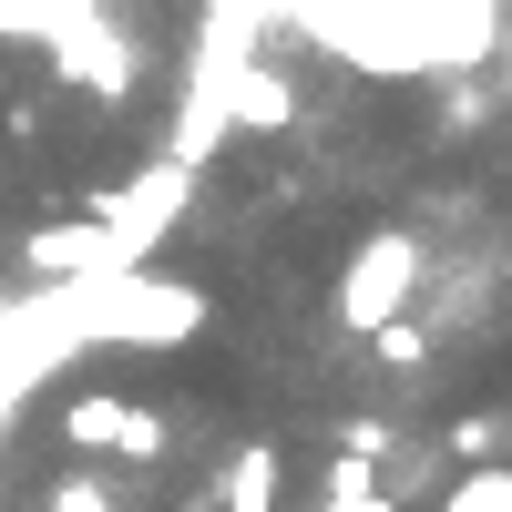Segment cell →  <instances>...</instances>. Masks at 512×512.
<instances>
[{
  "mask_svg": "<svg viewBox=\"0 0 512 512\" xmlns=\"http://www.w3.org/2000/svg\"><path fill=\"white\" fill-rule=\"evenodd\" d=\"M318 492H328V502H359V492H379V482H369V461H349V451H338L328 472H318Z\"/></svg>",
  "mask_w": 512,
  "mask_h": 512,
  "instance_id": "cell-12",
  "label": "cell"
},
{
  "mask_svg": "<svg viewBox=\"0 0 512 512\" xmlns=\"http://www.w3.org/2000/svg\"><path fill=\"white\" fill-rule=\"evenodd\" d=\"M41 512H113V492H103L93 472H62L52 492H41Z\"/></svg>",
  "mask_w": 512,
  "mask_h": 512,
  "instance_id": "cell-10",
  "label": "cell"
},
{
  "mask_svg": "<svg viewBox=\"0 0 512 512\" xmlns=\"http://www.w3.org/2000/svg\"><path fill=\"white\" fill-rule=\"evenodd\" d=\"M410 287H420V246H410L400 226H379V236L349 246V267H338V318L369 338V328H390V318L410 308Z\"/></svg>",
  "mask_w": 512,
  "mask_h": 512,
  "instance_id": "cell-1",
  "label": "cell"
},
{
  "mask_svg": "<svg viewBox=\"0 0 512 512\" xmlns=\"http://www.w3.org/2000/svg\"><path fill=\"white\" fill-rule=\"evenodd\" d=\"M328 512H400L390 492H359V502H328Z\"/></svg>",
  "mask_w": 512,
  "mask_h": 512,
  "instance_id": "cell-13",
  "label": "cell"
},
{
  "mask_svg": "<svg viewBox=\"0 0 512 512\" xmlns=\"http://www.w3.org/2000/svg\"><path fill=\"white\" fill-rule=\"evenodd\" d=\"M369 359H379V369H420V359H431V338H420L410 318H390V328H369Z\"/></svg>",
  "mask_w": 512,
  "mask_h": 512,
  "instance_id": "cell-8",
  "label": "cell"
},
{
  "mask_svg": "<svg viewBox=\"0 0 512 512\" xmlns=\"http://www.w3.org/2000/svg\"><path fill=\"white\" fill-rule=\"evenodd\" d=\"M451 451H461V472H482V461H502V420H492V410L451 420Z\"/></svg>",
  "mask_w": 512,
  "mask_h": 512,
  "instance_id": "cell-9",
  "label": "cell"
},
{
  "mask_svg": "<svg viewBox=\"0 0 512 512\" xmlns=\"http://www.w3.org/2000/svg\"><path fill=\"white\" fill-rule=\"evenodd\" d=\"M338 451H349V461H379V451H390V420H338V431H328Z\"/></svg>",
  "mask_w": 512,
  "mask_h": 512,
  "instance_id": "cell-11",
  "label": "cell"
},
{
  "mask_svg": "<svg viewBox=\"0 0 512 512\" xmlns=\"http://www.w3.org/2000/svg\"><path fill=\"white\" fill-rule=\"evenodd\" d=\"M62 441L72 451H93V461H164V420L144 410V400H123V390H82L72 410H62Z\"/></svg>",
  "mask_w": 512,
  "mask_h": 512,
  "instance_id": "cell-2",
  "label": "cell"
},
{
  "mask_svg": "<svg viewBox=\"0 0 512 512\" xmlns=\"http://www.w3.org/2000/svg\"><path fill=\"white\" fill-rule=\"evenodd\" d=\"M113 328L134 338V349H175V338H195V328H205V297H195V287H164V277H144V267H123Z\"/></svg>",
  "mask_w": 512,
  "mask_h": 512,
  "instance_id": "cell-3",
  "label": "cell"
},
{
  "mask_svg": "<svg viewBox=\"0 0 512 512\" xmlns=\"http://www.w3.org/2000/svg\"><path fill=\"white\" fill-rule=\"evenodd\" d=\"M287 113H297V103H287L277 72H246V82H236V123H246V134H277Z\"/></svg>",
  "mask_w": 512,
  "mask_h": 512,
  "instance_id": "cell-6",
  "label": "cell"
},
{
  "mask_svg": "<svg viewBox=\"0 0 512 512\" xmlns=\"http://www.w3.org/2000/svg\"><path fill=\"white\" fill-rule=\"evenodd\" d=\"M31 267L72 287V277H103V267H123V246H113L93 216H82V226H31Z\"/></svg>",
  "mask_w": 512,
  "mask_h": 512,
  "instance_id": "cell-4",
  "label": "cell"
},
{
  "mask_svg": "<svg viewBox=\"0 0 512 512\" xmlns=\"http://www.w3.org/2000/svg\"><path fill=\"white\" fill-rule=\"evenodd\" d=\"M277 492H287V451H277V441H246V451L226 461L216 512H277Z\"/></svg>",
  "mask_w": 512,
  "mask_h": 512,
  "instance_id": "cell-5",
  "label": "cell"
},
{
  "mask_svg": "<svg viewBox=\"0 0 512 512\" xmlns=\"http://www.w3.org/2000/svg\"><path fill=\"white\" fill-rule=\"evenodd\" d=\"M441 512H512V472H502V461H482V472H461V482L441 492Z\"/></svg>",
  "mask_w": 512,
  "mask_h": 512,
  "instance_id": "cell-7",
  "label": "cell"
}]
</instances>
